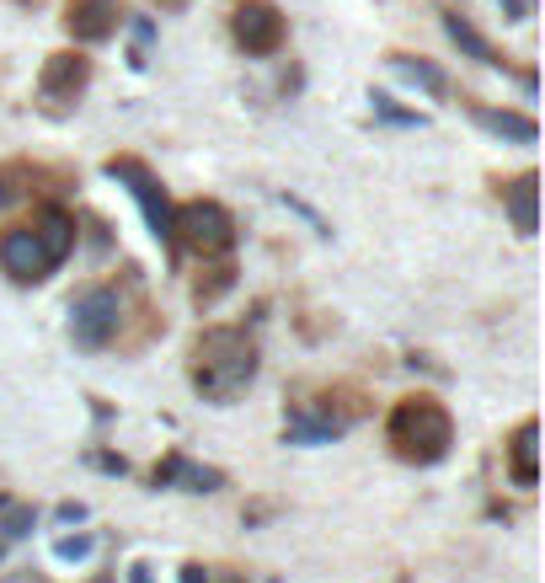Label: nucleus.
<instances>
[{
	"label": "nucleus",
	"instance_id": "nucleus-20",
	"mask_svg": "<svg viewBox=\"0 0 545 583\" xmlns=\"http://www.w3.org/2000/svg\"><path fill=\"white\" fill-rule=\"evenodd\" d=\"M17 177H22V166H6V172H0V209H6L11 198L22 193V188H17Z\"/></svg>",
	"mask_w": 545,
	"mask_h": 583
},
{
	"label": "nucleus",
	"instance_id": "nucleus-15",
	"mask_svg": "<svg viewBox=\"0 0 545 583\" xmlns=\"http://www.w3.org/2000/svg\"><path fill=\"white\" fill-rule=\"evenodd\" d=\"M444 27H449V38H455V43H460V49L471 54V59H481V65H503V59H497V49H492V43L481 38V33H476V27L465 22V17H444Z\"/></svg>",
	"mask_w": 545,
	"mask_h": 583
},
{
	"label": "nucleus",
	"instance_id": "nucleus-18",
	"mask_svg": "<svg viewBox=\"0 0 545 583\" xmlns=\"http://www.w3.org/2000/svg\"><path fill=\"white\" fill-rule=\"evenodd\" d=\"M230 284H236V268H214V279H209V284H204V279H198V289H193V300H198V305H214V300H220V295H225V289H230Z\"/></svg>",
	"mask_w": 545,
	"mask_h": 583
},
{
	"label": "nucleus",
	"instance_id": "nucleus-1",
	"mask_svg": "<svg viewBox=\"0 0 545 583\" xmlns=\"http://www.w3.org/2000/svg\"><path fill=\"white\" fill-rule=\"evenodd\" d=\"M75 252V220L59 204H38L33 220L0 230V273L11 284H43Z\"/></svg>",
	"mask_w": 545,
	"mask_h": 583
},
{
	"label": "nucleus",
	"instance_id": "nucleus-3",
	"mask_svg": "<svg viewBox=\"0 0 545 583\" xmlns=\"http://www.w3.org/2000/svg\"><path fill=\"white\" fill-rule=\"evenodd\" d=\"M385 439H391V450L401 460H412V466H439L449 455V444H455V418H449V407L439 396L417 391V396H401L391 407Z\"/></svg>",
	"mask_w": 545,
	"mask_h": 583
},
{
	"label": "nucleus",
	"instance_id": "nucleus-2",
	"mask_svg": "<svg viewBox=\"0 0 545 583\" xmlns=\"http://www.w3.org/2000/svg\"><path fill=\"white\" fill-rule=\"evenodd\" d=\"M193 391L204 402H236V396L257 380V343L246 337V327H209L193 343Z\"/></svg>",
	"mask_w": 545,
	"mask_h": 583
},
{
	"label": "nucleus",
	"instance_id": "nucleus-23",
	"mask_svg": "<svg viewBox=\"0 0 545 583\" xmlns=\"http://www.w3.org/2000/svg\"><path fill=\"white\" fill-rule=\"evenodd\" d=\"M91 460H97L102 471H113V477H123V471H129V466H123V455H91Z\"/></svg>",
	"mask_w": 545,
	"mask_h": 583
},
{
	"label": "nucleus",
	"instance_id": "nucleus-12",
	"mask_svg": "<svg viewBox=\"0 0 545 583\" xmlns=\"http://www.w3.org/2000/svg\"><path fill=\"white\" fill-rule=\"evenodd\" d=\"M476 124L503 134V140H519V145H535V134H540L529 113H492V107H476Z\"/></svg>",
	"mask_w": 545,
	"mask_h": 583
},
{
	"label": "nucleus",
	"instance_id": "nucleus-21",
	"mask_svg": "<svg viewBox=\"0 0 545 583\" xmlns=\"http://www.w3.org/2000/svg\"><path fill=\"white\" fill-rule=\"evenodd\" d=\"M54 519H59V525H81V519H86V503H59V509H54Z\"/></svg>",
	"mask_w": 545,
	"mask_h": 583
},
{
	"label": "nucleus",
	"instance_id": "nucleus-19",
	"mask_svg": "<svg viewBox=\"0 0 545 583\" xmlns=\"http://www.w3.org/2000/svg\"><path fill=\"white\" fill-rule=\"evenodd\" d=\"M375 113H380V118H391V124H423L417 113H401V107H396L391 97H380V91H375Z\"/></svg>",
	"mask_w": 545,
	"mask_h": 583
},
{
	"label": "nucleus",
	"instance_id": "nucleus-26",
	"mask_svg": "<svg viewBox=\"0 0 545 583\" xmlns=\"http://www.w3.org/2000/svg\"><path fill=\"white\" fill-rule=\"evenodd\" d=\"M155 6H161V11H182L188 0H155Z\"/></svg>",
	"mask_w": 545,
	"mask_h": 583
},
{
	"label": "nucleus",
	"instance_id": "nucleus-27",
	"mask_svg": "<svg viewBox=\"0 0 545 583\" xmlns=\"http://www.w3.org/2000/svg\"><path fill=\"white\" fill-rule=\"evenodd\" d=\"M0 557H6V546H0Z\"/></svg>",
	"mask_w": 545,
	"mask_h": 583
},
{
	"label": "nucleus",
	"instance_id": "nucleus-16",
	"mask_svg": "<svg viewBox=\"0 0 545 583\" xmlns=\"http://www.w3.org/2000/svg\"><path fill=\"white\" fill-rule=\"evenodd\" d=\"M0 509H6V514H0V535H6V541H22V535L38 525L33 503H0Z\"/></svg>",
	"mask_w": 545,
	"mask_h": 583
},
{
	"label": "nucleus",
	"instance_id": "nucleus-13",
	"mask_svg": "<svg viewBox=\"0 0 545 583\" xmlns=\"http://www.w3.org/2000/svg\"><path fill=\"white\" fill-rule=\"evenodd\" d=\"M508 209H513V225H519V236H535V172H524L519 182L508 188Z\"/></svg>",
	"mask_w": 545,
	"mask_h": 583
},
{
	"label": "nucleus",
	"instance_id": "nucleus-17",
	"mask_svg": "<svg viewBox=\"0 0 545 583\" xmlns=\"http://www.w3.org/2000/svg\"><path fill=\"white\" fill-rule=\"evenodd\" d=\"M91 551H97V535H59V541H54V557L59 562H86Z\"/></svg>",
	"mask_w": 545,
	"mask_h": 583
},
{
	"label": "nucleus",
	"instance_id": "nucleus-6",
	"mask_svg": "<svg viewBox=\"0 0 545 583\" xmlns=\"http://www.w3.org/2000/svg\"><path fill=\"white\" fill-rule=\"evenodd\" d=\"M107 177L129 182V193H134L139 214H145L150 236H155V241H171V204H166V188L155 182L150 166H145V161H134V156H113V161H107Z\"/></svg>",
	"mask_w": 545,
	"mask_h": 583
},
{
	"label": "nucleus",
	"instance_id": "nucleus-7",
	"mask_svg": "<svg viewBox=\"0 0 545 583\" xmlns=\"http://www.w3.org/2000/svg\"><path fill=\"white\" fill-rule=\"evenodd\" d=\"M230 33L246 54H278L284 49V17H278L273 0H241L230 11Z\"/></svg>",
	"mask_w": 545,
	"mask_h": 583
},
{
	"label": "nucleus",
	"instance_id": "nucleus-22",
	"mask_svg": "<svg viewBox=\"0 0 545 583\" xmlns=\"http://www.w3.org/2000/svg\"><path fill=\"white\" fill-rule=\"evenodd\" d=\"M177 583H214V578H209L204 562H182V578H177Z\"/></svg>",
	"mask_w": 545,
	"mask_h": 583
},
{
	"label": "nucleus",
	"instance_id": "nucleus-9",
	"mask_svg": "<svg viewBox=\"0 0 545 583\" xmlns=\"http://www.w3.org/2000/svg\"><path fill=\"white\" fill-rule=\"evenodd\" d=\"M508 477L519 493H535L540 487V423L535 418H524L519 428H513V439H508Z\"/></svg>",
	"mask_w": 545,
	"mask_h": 583
},
{
	"label": "nucleus",
	"instance_id": "nucleus-28",
	"mask_svg": "<svg viewBox=\"0 0 545 583\" xmlns=\"http://www.w3.org/2000/svg\"><path fill=\"white\" fill-rule=\"evenodd\" d=\"M230 583H241V578H230Z\"/></svg>",
	"mask_w": 545,
	"mask_h": 583
},
{
	"label": "nucleus",
	"instance_id": "nucleus-10",
	"mask_svg": "<svg viewBox=\"0 0 545 583\" xmlns=\"http://www.w3.org/2000/svg\"><path fill=\"white\" fill-rule=\"evenodd\" d=\"M150 482H155V487L182 482L188 493H220V487H225V471H214V466H193L188 455H166L161 466L150 471Z\"/></svg>",
	"mask_w": 545,
	"mask_h": 583
},
{
	"label": "nucleus",
	"instance_id": "nucleus-5",
	"mask_svg": "<svg viewBox=\"0 0 545 583\" xmlns=\"http://www.w3.org/2000/svg\"><path fill=\"white\" fill-rule=\"evenodd\" d=\"M123 327V300L113 284H91L70 305V337L75 348H107Z\"/></svg>",
	"mask_w": 545,
	"mask_h": 583
},
{
	"label": "nucleus",
	"instance_id": "nucleus-11",
	"mask_svg": "<svg viewBox=\"0 0 545 583\" xmlns=\"http://www.w3.org/2000/svg\"><path fill=\"white\" fill-rule=\"evenodd\" d=\"M91 81V59L86 54H49V65H43V97H75Z\"/></svg>",
	"mask_w": 545,
	"mask_h": 583
},
{
	"label": "nucleus",
	"instance_id": "nucleus-14",
	"mask_svg": "<svg viewBox=\"0 0 545 583\" xmlns=\"http://www.w3.org/2000/svg\"><path fill=\"white\" fill-rule=\"evenodd\" d=\"M391 65H396V75H407L412 86H423L428 97H444V91H449L444 70H433L428 59H407V54H391Z\"/></svg>",
	"mask_w": 545,
	"mask_h": 583
},
{
	"label": "nucleus",
	"instance_id": "nucleus-24",
	"mask_svg": "<svg viewBox=\"0 0 545 583\" xmlns=\"http://www.w3.org/2000/svg\"><path fill=\"white\" fill-rule=\"evenodd\" d=\"M497 6L508 11V22H524V17H529V6H524V0H497Z\"/></svg>",
	"mask_w": 545,
	"mask_h": 583
},
{
	"label": "nucleus",
	"instance_id": "nucleus-25",
	"mask_svg": "<svg viewBox=\"0 0 545 583\" xmlns=\"http://www.w3.org/2000/svg\"><path fill=\"white\" fill-rule=\"evenodd\" d=\"M129 583H155L150 578V562H129Z\"/></svg>",
	"mask_w": 545,
	"mask_h": 583
},
{
	"label": "nucleus",
	"instance_id": "nucleus-4",
	"mask_svg": "<svg viewBox=\"0 0 545 583\" xmlns=\"http://www.w3.org/2000/svg\"><path fill=\"white\" fill-rule=\"evenodd\" d=\"M171 241H182L198 257H225L236 247V220H230L225 204L214 198H193V204L171 209Z\"/></svg>",
	"mask_w": 545,
	"mask_h": 583
},
{
	"label": "nucleus",
	"instance_id": "nucleus-8",
	"mask_svg": "<svg viewBox=\"0 0 545 583\" xmlns=\"http://www.w3.org/2000/svg\"><path fill=\"white\" fill-rule=\"evenodd\" d=\"M118 22H123V6H118V0H70V6H65V27H70L81 43L113 38Z\"/></svg>",
	"mask_w": 545,
	"mask_h": 583
}]
</instances>
